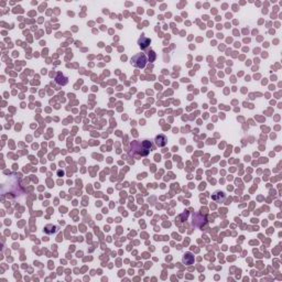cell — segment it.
I'll use <instances>...</instances> for the list:
<instances>
[{
    "label": "cell",
    "mask_w": 282,
    "mask_h": 282,
    "mask_svg": "<svg viewBox=\"0 0 282 282\" xmlns=\"http://www.w3.org/2000/svg\"><path fill=\"white\" fill-rule=\"evenodd\" d=\"M55 82H56L58 85H66V84H67V77L63 76L61 73H58L56 78H55Z\"/></svg>",
    "instance_id": "cell-5"
},
{
    "label": "cell",
    "mask_w": 282,
    "mask_h": 282,
    "mask_svg": "<svg viewBox=\"0 0 282 282\" xmlns=\"http://www.w3.org/2000/svg\"><path fill=\"white\" fill-rule=\"evenodd\" d=\"M58 226H55V225H51V224H49V225H46L44 227V233L45 234H48V235H52V234H55L56 231H58Z\"/></svg>",
    "instance_id": "cell-4"
},
{
    "label": "cell",
    "mask_w": 282,
    "mask_h": 282,
    "mask_svg": "<svg viewBox=\"0 0 282 282\" xmlns=\"http://www.w3.org/2000/svg\"><path fill=\"white\" fill-rule=\"evenodd\" d=\"M193 261H194V257H193L191 253L187 252L184 255V257H183V262L185 263V265H192Z\"/></svg>",
    "instance_id": "cell-7"
},
{
    "label": "cell",
    "mask_w": 282,
    "mask_h": 282,
    "mask_svg": "<svg viewBox=\"0 0 282 282\" xmlns=\"http://www.w3.org/2000/svg\"><path fill=\"white\" fill-rule=\"evenodd\" d=\"M139 45H140L141 49H146L148 46V45L150 44V40L148 38H146V36H141L140 39H139Z\"/></svg>",
    "instance_id": "cell-6"
},
{
    "label": "cell",
    "mask_w": 282,
    "mask_h": 282,
    "mask_svg": "<svg viewBox=\"0 0 282 282\" xmlns=\"http://www.w3.org/2000/svg\"><path fill=\"white\" fill-rule=\"evenodd\" d=\"M151 148H152V142L148 139H143L141 141H133L130 144V150L133 153L141 155V157H146L150 153Z\"/></svg>",
    "instance_id": "cell-1"
},
{
    "label": "cell",
    "mask_w": 282,
    "mask_h": 282,
    "mask_svg": "<svg viewBox=\"0 0 282 282\" xmlns=\"http://www.w3.org/2000/svg\"><path fill=\"white\" fill-rule=\"evenodd\" d=\"M148 63V58L144 53H138L132 56L131 64L137 68H143Z\"/></svg>",
    "instance_id": "cell-2"
},
{
    "label": "cell",
    "mask_w": 282,
    "mask_h": 282,
    "mask_svg": "<svg viewBox=\"0 0 282 282\" xmlns=\"http://www.w3.org/2000/svg\"><path fill=\"white\" fill-rule=\"evenodd\" d=\"M154 141H155V144L158 147H164L168 143V138L164 135H158Z\"/></svg>",
    "instance_id": "cell-3"
}]
</instances>
